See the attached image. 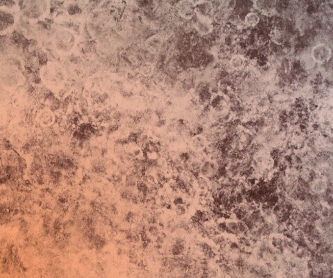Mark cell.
I'll list each match as a JSON object with an SVG mask.
<instances>
[{
    "instance_id": "cell-7",
    "label": "cell",
    "mask_w": 333,
    "mask_h": 278,
    "mask_svg": "<svg viewBox=\"0 0 333 278\" xmlns=\"http://www.w3.org/2000/svg\"><path fill=\"white\" fill-rule=\"evenodd\" d=\"M175 212L176 214L179 217L183 216L187 212V207L185 204H180V205H175Z\"/></svg>"
},
{
    "instance_id": "cell-3",
    "label": "cell",
    "mask_w": 333,
    "mask_h": 278,
    "mask_svg": "<svg viewBox=\"0 0 333 278\" xmlns=\"http://www.w3.org/2000/svg\"><path fill=\"white\" fill-rule=\"evenodd\" d=\"M245 58L241 55L232 56L230 61V65L232 68L235 70H239V71L243 69L244 66H245Z\"/></svg>"
},
{
    "instance_id": "cell-5",
    "label": "cell",
    "mask_w": 333,
    "mask_h": 278,
    "mask_svg": "<svg viewBox=\"0 0 333 278\" xmlns=\"http://www.w3.org/2000/svg\"><path fill=\"white\" fill-rule=\"evenodd\" d=\"M192 144L196 151H202L206 147V140L202 137H195L192 139Z\"/></svg>"
},
{
    "instance_id": "cell-1",
    "label": "cell",
    "mask_w": 333,
    "mask_h": 278,
    "mask_svg": "<svg viewBox=\"0 0 333 278\" xmlns=\"http://www.w3.org/2000/svg\"><path fill=\"white\" fill-rule=\"evenodd\" d=\"M16 23V17L7 8H0V33L7 32Z\"/></svg>"
},
{
    "instance_id": "cell-6",
    "label": "cell",
    "mask_w": 333,
    "mask_h": 278,
    "mask_svg": "<svg viewBox=\"0 0 333 278\" xmlns=\"http://www.w3.org/2000/svg\"><path fill=\"white\" fill-rule=\"evenodd\" d=\"M196 181H197V184L198 185L199 188L202 189L203 192L209 190V187H210V180H209L208 179H207L206 177L200 175L197 177Z\"/></svg>"
},
{
    "instance_id": "cell-2",
    "label": "cell",
    "mask_w": 333,
    "mask_h": 278,
    "mask_svg": "<svg viewBox=\"0 0 333 278\" xmlns=\"http://www.w3.org/2000/svg\"><path fill=\"white\" fill-rule=\"evenodd\" d=\"M311 55L314 61L323 63L329 61L331 57V51L327 45L319 44L312 48Z\"/></svg>"
},
{
    "instance_id": "cell-4",
    "label": "cell",
    "mask_w": 333,
    "mask_h": 278,
    "mask_svg": "<svg viewBox=\"0 0 333 278\" xmlns=\"http://www.w3.org/2000/svg\"><path fill=\"white\" fill-rule=\"evenodd\" d=\"M244 21L247 26L255 28L260 23V18L257 13L250 12L246 15Z\"/></svg>"
}]
</instances>
